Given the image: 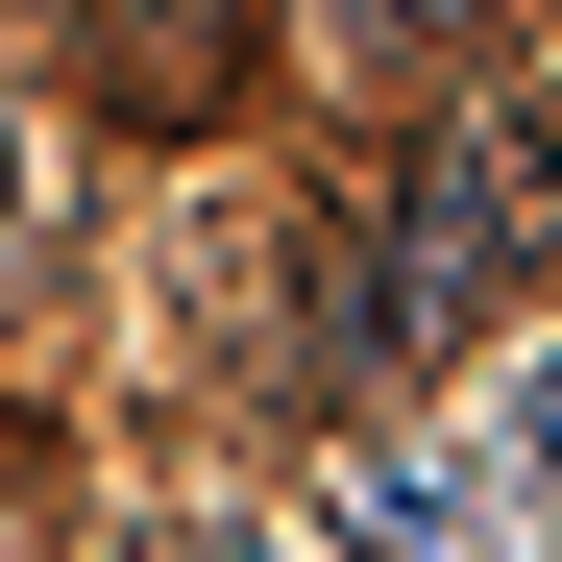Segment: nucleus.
<instances>
[{
	"label": "nucleus",
	"mask_w": 562,
	"mask_h": 562,
	"mask_svg": "<svg viewBox=\"0 0 562 562\" xmlns=\"http://www.w3.org/2000/svg\"><path fill=\"white\" fill-rule=\"evenodd\" d=\"M562 245V123H440V171H416V196H392V318H464V294H490V269H538Z\"/></svg>",
	"instance_id": "obj_1"
},
{
	"label": "nucleus",
	"mask_w": 562,
	"mask_h": 562,
	"mask_svg": "<svg viewBox=\"0 0 562 562\" xmlns=\"http://www.w3.org/2000/svg\"><path fill=\"white\" fill-rule=\"evenodd\" d=\"M514 490H538V538H562V342L514 367Z\"/></svg>",
	"instance_id": "obj_3"
},
{
	"label": "nucleus",
	"mask_w": 562,
	"mask_h": 562,
	"mask_svg": "<svg viewBox=\"0 0 562 562\" xmlns=\"http://www.w3.org/2000/svg\"><path fill=\"white\" fill-rule=\"evenodd\" d=\"M318 25H342L367 74H440V49H464V0H318Z\"/></svg>",
	"instance_id": "obj_2"
}]
</instances>
